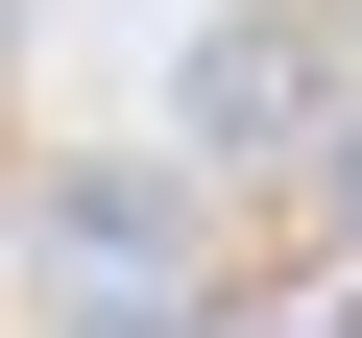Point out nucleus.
Segmentation results:
<instances>
[{"label": "nucleus", "instance_id": "1", "mask_svg": "<svg viewBox=\"0 0 362 338\" xmlns=\"http://www.w3.org/2000/svg\"><path fill=\"white\" fill-rule=\"evenodd\" d=\"M194 145H218V169L338 145V49H314V25H218V49H194Z\"/></svg>", "mask_w": 362, "mask_h": 338}, {"label": "nucleus", "instance_id": "2", "mask_svg": "<svg viewBox=\"0 0 362 338\" xmlns=\"http://www.w3.org/2000/svg\"><path fill=\"white\" fill-rule=\"evenodd\" d=\"M49 242H73L97 290H169V242H194V194H169V169H73V194H49Z\"/></svg>", "mask_w": 362, "mask_h": 338}]
</instances>
